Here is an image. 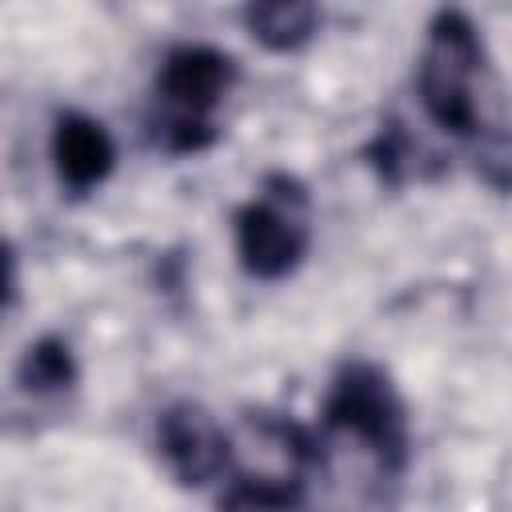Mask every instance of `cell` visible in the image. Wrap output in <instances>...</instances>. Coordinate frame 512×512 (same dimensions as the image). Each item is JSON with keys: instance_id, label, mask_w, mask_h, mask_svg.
Masks as SVG:
<instances>
[{"instance_id": "cell-1", "label": "cell", "mask_w": 512, "mask_h": 512, "mask_svg": "<svg viewBox=\"0 0 512 512\" xmlns=\"http://www.w3.org/2000/svg\"><path fill=\"white\" fill-rule=\"evenodd\" d=\"M236 80V68L224 52L208 44H180L164 56L152 84V140L172 152H204L216 140V112Z\"/></svg>"}, {"instance_id": "cell-2", "label": "cell", "mask_w": 512, "mask_h": 512, "mask_svg": "<svg viewBox=\"0 0 512 512\" xmlns=\"http://www.w3.org/2000/svg\"><path fill=\"white\" fill-rule=\"evenodd\" d=\"M416 96L424 116L452 132H484V40L464 12H440L416 60Z\"/></svg>"}, {"instance_id": "cell-3", "label": "cell", "mask_w": 512, "mask_h": 512, "mask_svg": "<svg viewBox=\"0 0 512 512\" xmlns=\"http://www.w3.org/2000/svg\"><path fill=\"white\" fill-rule=\"evenodd\" d=\"M324 428L364 452L380 472H400L408 460V416L392 380L372 364H348L328 388Z\"/></svg>"}, {"instance_id": "cell-4", "label": "cell", "mask_w": 512, "mask_h": 512, "mask_svg": "<svg viewBox=\"0 0 512 512\" xmlns=\"http://www.w3.org/2000/svg\"><path fill=\"white\" fill-rule=\"evenodd\" d=\"M312 240L308 192L296 176L272 172L236 212V256L256 280H284L296 272Z\"/></svg>"}, {"instance_id": "cell-5", "label": "cell", "mask_w": 512, "mask_h": 512, "mask_svg": "<svg viewBox=\"0 0 512 512\" xmlns=\"http://www.w3.org/2000/svg\"><path fill=\"white\" fill-rule=\"evenodd\" d=\"M160 452L180 484L204 488L216 480H228L232 468V436L196 404L168 408L156 424Z\"/></svg>"}, {"instance_id": "cell-6", "label": "cell", "mask_w": 512, "mask_h": 512, "mask_svg": "<svg viewBox=\"0 0 512 512\" xmlns=\"http://www.w3.org/2000/svg\"><path fill=\"white\" fill-rule=\"evenodd\" d=\"M52 164L68 192H92L108 180L116 164V144L108 128L84 112H64L52 128Z\"/></svg>"}, {"instance_id": "cell-7", "label": "cell", "mask_w": 512, "mask_h": 512, "mask_svg": "<svg viewBox=\"0 0 512 512\" xmlns=\"http://www.w3.org/2000/svg\"><path fill=\"white\" fill-rule=\"evenodd\" d=\"M244 24L268 52H296L320 24V0H248Z\"/></svg>"}, {"instance_id": "cell-8", "label": "cell", "mask_w": 512, "mask_h": 512, "mask_svg": "<svg viewBox=\"0 0 512 512\" xmlns=\"http://www.w3.org/2000/svg\"><path fill=\"white\" fill-rule=\"evenodd\" d=\"M20 380L24 388L32 392H56V388H68L76 380V364H72V352L60 344V340H40L28 348L24 364H20Z\"/></svg>"}, {"instance_id": "cell-9", "label": "cell", "mask_w": 512, "mask_h": 512, "mask_svg": "<svg viewBox=\"0 0 512 512\" xmlns=\"http://www.w3.org/2000/svg\"><path fill=\"white\" fill-rule=\"evenodd\" d=\"M12 296H16V256H12V248L0 240V312L12 304Z\"/></svg>"}]
</instances>
